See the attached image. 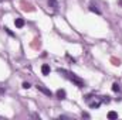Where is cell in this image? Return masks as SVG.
<instances>
[{"mask_svg":"<svg viewBox=\"0 0 122 120\" xmlns=\"http://www.w3.org/2000/svg\"><path fill=\"white\" fill-rule=\"evenodd\" d=\"M57 72L60 74V75H62L64 78H67L68 81H71L77 88H80V89H82L84 86H85V82L80 78V76H77L75 74H72V72H70V71H67V69H61V68H58L57 69Z\"/></svg>","mask_w":122,"mask_h":120,"instance_id":"cell-1","label":"cell"},{"mask_svg":"<svg viewBox=\"0 0 122 120\" xmlns=\"http://www.w3.org/2000/svg\"><path fill=\"white\" fill-rule=\"evenodd\" d=\"M88 103H90V107L91 109H98L101 106V103H102V99L101 97H97V100H94V102H90L88 100Z\"/></svg>","mask_w":122,"mask_h":120,"instance_id":"cell-2","label":"cell"},{"mask_svg":"<svg viewBox=\"0 0 122 120\" xmlns=\"http://www.w3.org/2000/svg\"><path fill=\"white\" fill-rule=\"evenodd\" d=\"M36 88H37V89H38V90H41V92H43V93H46V95H47V96H51V95H53V93H51V90H50V89H47V88H46V86H43V85H41V83H38V85H37V86H36Z\"/></svg>","mask_w":122,"mask_h":120,"instance_id":"cell-3","label":"cell"},{"mask_svg":"<svg viewBox=\"0 0 122 120\" xmlns=\"http://www.w3.org/2000/svg\"><path fill=\"white\" fill-rule=\"evenodd\" d=\"M50 71H51V68H50V65H47V64H44V65L41 66V72H43V75H48V74H50Z\"/></svg>","mask_w":122,"mask_h":120,"instance_id":"cell-4","label":"cell"},{"mask_svg":"<svg viewBox=\"0 0 122 120\" xmlns=\"http://www.w3.org/2000/svg\"><path fill=\"white\" fill-rule=\"evenodd\" d=\"M14 24H16L17 28H21V27H24V20L23 18H16L14 20Z\"/></svg>","mask_w":122,"mask_h":120,"instance_id":"cell-5","label":"cell"},{"mask_svg":"<svg viewBox=\"0 0 122 120\" xmlns=\"http://www.w3.org/2000/svg\"><path fill=\"white\" fill-rule=\"evenodd\" d=\"M48 6H50L53 10H57V9H58V3H57V0H48Z\"/></svg>","mask_w":122,"mask_h":120,"instance_id":"cell-6","label":"cell"},{"mask_svg":"<svg viewBox=\"0 0 122 120\" xmlns=\"http://www.w3.org/2000/svg\"><path fill=\"white\" fill-rule=\"evenodd\" d=\"M56 95H57L58 99H65V90L64 89H58L57 92H56Z\"/></svg>","mask_w":122,"mask_h":120,"instance_id":"cell-7","label":"cell"},{"mask_svg":"<svg viewBox=\"0 0 122 120\" xmlns=\"http://www.w3.org/2000/svg\"><path fill=\"white\" fill-rule=\"evenodd\" d=\"M21 4H23V10H26V11H27V10H29V11H33V10H34V7H33V6H30V4H26L24 1H23Z\"/></svg>","mask_w":122,"mask_h":120,"instance_id":"cell-8","label":"cell"},{"mask_svg":"<svg viewBox=\"0 0 122 120\" xmlns=\"http://www.w3.org/2000/svg\"><path fill=\"white\" fill-rule=\"evenodd\" d=\"M90 10H91V11H94V13H97V14H101V11L97 9V6H95L94 3H91V4H90Z\"/></svg>","mask_w":122,"mask_h":120,"instance_id":"cell-9","label":"cell"},{"mask_svg":"<svg viewBox=\"0 0 122 120\" xmlns=\"http://www.w3.org/2000/svg\"><path fill=\"white\" fill-rule=\"evenodd\" d=\"M108 119H111V120L118 119V113H117V112H109V113H108Z\"/></svg>","mask_w":122,"mask_h":120,"instance_id":"cell-10","label":"cell"},{"mask_svg":"<svg viewBox=\"0 0 122 120\" xmlns=\"http://www.w3.org/2000/svg\"><path fill=\"white\" fill-rule=\"evenodd\" d=\"M111 62H112L114 65H121V61H119V60H117V58H114V57L111 58Z\"/></svg>","mask_w":122,"mask_h":120,"instance_id":"cell-11","label":"cell"},{"mask_svg":"<svg viewBox=\"0 0 122 120\" xmlns=\"http://www.w3.org/2000/svg\"><path fill=\"white\" fill-rule=\"evenodd\" d=\"M31 45H33V48H37V47H40V41L36 38V40H34V42H33Z\"/></svg>","mask_w":122,"mask_h":120,"instance_id":"cell-12","label":"cell"},{"mask_svg":"<svg viewBox=\"0 0 122 120\" xmlns=\"http://www.w3.org/2000/svg\"><path fill=\"white\" fill-rule=\"evenodd\" d=\"M112 90H114V92H119V85H118V83H114V85H112Z\"/></svg>","mask_w":122,"mask_h":120,"instance_id":"cell-13","label":"cell"},{"mask_svg":"<svg viewBox=\"0 0 122 120\" xmlns=\"http://www.w3.org/2000/svg\"><path fill=\"white\" fill-rule=\"evenodd\" d=\"M30 86H31V85L29 83V82H24V83H23V88H24V89H29Z\"/></svg>","mask_w":122,"mask_h":120,"instance_id":"cell-14","label":"cell"},{"mask_svg":"<svg viewBox=\"0 0 122 120\" xmlns=\"http://www.w3.org/2000/svg\"><path fill=\"white\" fill-rule=\"evenodd\" d=\"M4 30H6V32H7V34H10V35H14V34H13L11 31L9 30V28H7V27H4Z\"/></svg>","mask_w":122,"mask_h":120,"instance_id":"cell-15","label":"cell"},{"mask_svg":"<svg viewBox=\"0 0 122 120\" xmlns=\"http://www.w3.org/2000/svg\"><path fill=\"white\" fill-rule=\"evenodd\" d=\"M67 58H68V60L71 61V62H75V60H74V58H72V57H70V55H68V54H67Z\"/></svg>","mask_w":122,"mask_h":120,"instance_id":"cell-16","label":"cell"},{"mask_svg":"<svg viewBox=\"0 0 122 120\" xmlns=\"http://www.w3.org/2000/svg\"><path fill=\"white\" fill-rule=\"evenodd\" d=\"M4 92H6V90H4V89H1V88H0V95H3Z\"/></svg>","mask_w":122,"mask_h":120,"instance_id":"cell-17","label":"cell"},{"mask_svg":"<svg viewBox=\"0 0 122 120\" xmlns=\"http://www.w3.org/2000/svg\"><path fill=\"white\" fill-rule=\"evenodd\" d=\"M1 1H9V0H1Z\"/></svg>","mask_w":122,"mask_h":120,"instance_id":"cell-18","label":"cell"}]
</instances>
